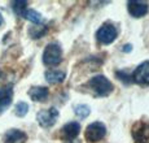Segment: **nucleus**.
I'll return each instance as SVG.
<instances>
[{
	"mask_svg": "<svg viewBox=\"0 0 149 143\" xmlns=\"http://www.w3.org/2000/svg\"><path fill=\"white\" fill-rule=\"evenodd\" d=\"M26 134L21 130H17V129H12L5 134V141L4 143H25L26 141Z\"/></svg>",
	"mask_w": 149,
	"mask_h": 143,
	"instance_id": "obj_11",
	"label": "nucleus"
},
{
	"mask_svg": "<svg viewBox=\"0 0 149 143\" xmlns=\"http://www.w3.org/2000/svg\"><path fill=\"white\" fill-rule=\"evenodd\" d=\"M132 137L135 143H149V124L137 122L132 129Z\"/></svg>",
	"mask_w": 149,
	"mask_h": 143,
	"instance_id": "obj_6",
	"label": "nucleus"
},
{
	"mask_svg": "<svg viewBox=\"0 0 149 143\" xmlns=\"http://www.w3.org/2000/svg\"><path fill=\"white\" fill-rule=\"evenodd\" d=\"M38 118V122L40 124V126L43 128H49L56 122V120L58 118V111L56 108H49V109L45 111H40L36 116Z\"/></svg>",
	"mask_w": 149,
	"mask_h": 143,
	"instance_id": "obj_5",
	"label": "nucleus"
},
{
	"mask_svg": "<svg viewBox=\"0 0 149 143\" xmlns=\"http://www.w3.org/2000/svg\"><path fill=\"white\" fill-rule=\"evenodd\" d=\"M27 5V1H24V0H18V1H13L12 3V8L13 11L16 12V14H18V16H24L25 11L27 9L26 8Z\"/></svg>",
	"mask_w": 149,
	"mask_h": 143,
	"instance_id": "obj_15",
	"label": "nucleus"
},
{
	"mask_svg": "<svg viewBox=\"0 0 149 143\" xmlns=\"http://www.w3.org/2000/svg\"><path fill=\"white\" fill-rule=\"evenodd\" d=\"M90 112H91V109L87 107V105H84V104L77 105V107H75V113H77V116H79L81 118H86V117L90 114Z\"/></svg>",
	"mask_w": 149,
	"mask_h": 143,
	"instance_id": "obj_18",
	"label": "nucleus"
},
{
	"mask_svg": "<svg viewBox=\"0 0 149 143\" xmlns=\"http://www.w3.org/2000/svg\"><path fill=\"white\" fill-rule=\"evenodd\" d=\"M132 78L137 85L149 86V61L143 62L136 68L132 74Z\"/></svg>",
	"mask_w": 149,
	"mask_h": 143,
	"instance_id": "obj_7",
	"label": "nucleus"
},
{
	"mask_svg": "<svg viewBox=\"0 0 149 143\" xmlns=\"http://www.w3.org/2000/svg\"><path fill=\"white\" fill-rule=\"evenodd\" d=\"M27 111H29V105H27V103H25V102L17 103L16 108H14V113L18 117H24L25 114L27 113Z\"/></svg>",
	"mask_w": 149,
	"mask_h": 143,
	"instance_id": "obj_17",
	"label": "nucleus"
},
{
	"mask_svg": "<svg viewBox=\"0 0 149 143\" xmlns=\"http://www.w3.org/2000/svg\"><path fill=\"white\" fill-rule=\"evenodd\" d=\"M62 51L61 47L56 43H51L45 47L44 53H43V61L45 65H57L61 62Z\"/></svg>",
	"mask_w": 149,
	"mask_h": 143,
	"instance_id": "obj_2",
	"label": "nucleus"
},
{
	"mask_svg": "<svg viewBox=\"0 0 149 143\" xmlns=\"http://www.w3.org/2000/svg\"><path fill=\"white\" fill-rule=\"evenodd\" d=\"M0 78H1V70H0Z\"/></svg>",
	"mask_w": 149,
	"mask_h": 143,
	"instance_id": "obj_20",
	"label": "nucleus"
},
{
	"mask_svg": "<svg viewBox=\"0 0 149 143\" xmlns=\"http://www.w3.org/2000/svg\"><path fill=\"white\" fill-rule=\"evenodd\" d=\"M45 30H47V27L43 26V25H35L34 27L30 29V35L33 38H40L42 35H44Z\"/></svg>",
	"mask_w": 149,
	"mask_h": 143,
	"instance_id": "obj_16",
	"label": "nucleus"
},
{
	"mask_svg": "<svg viewBox=\"0 0 149 143\" xmlns=\"http://www.w3.org/2000/svg\"><path fill=\"white\" fill-rule=\"evenodd\" d=\"M148 4L145 1H137V0H132L128 1V12L132 17H143L148 13Z\"/></svg>",
	"mask_w": 149,
	"mask_h": 143,
	"instance_id": "obj_8",
	"label": "nucleus"
},
{
	"mask_svg": "<svg viewBox=\"0 0 149 143\" xmlns=\"http://www.w3.org/2000/svg\"><path fill=\"white\" fill-rule=\"evenodd\" d=\"M48 94H49L48 88L47 87H42V86L31 87L30 90H29V95H30V98L33 99L34 102H44V100L47 99Z\"/></svg>",
	"mask_w": 149,
	"mask_h": 143,
	"instance_id": "obj_12",
	"label": "nucleus"
},
{
	"mask_svg": "<svg viewBox=\"0 0 149 143\" xmlns=\"http://www.w3.org/2000/svg\"><path fill=\"white\" fill-rule=\"evenodd\" d=\"M79 131H81V126H79L78 122H69V124H66L64 128H62L61 135L64 139L70 141V139H74L78 137Z\"/></svg>",
	"mask_w": 149,
	"mask_h": 143,
	"instance_id": "obj_10",
	"label": "nucleus"
},
{
	"mask_svg": "<svg viewBox=\"0 0 149 143\" xmlns=\"http://www.w3.org/2000/svg\"><path fill=\"white\" fill-rule=\"evenodd\" d=\"M88 86L93 90V93L97 96H107L113 91V85L110 83V81L104 76H95L90 79Z\"/></svg>",
	"mask_w": 149,
	"mask_h": 143,
	"instance_id": "obj_1",
	"label": "nucleus"
},
{
	"mask_svg": "<svg viewBox=\"0 0 149 143\" xmlns=\"http://www.w3.org/2000/svg\"><path fill=\"white\" fill-rule=\"evenodd\" d=\"M45 79L49 83H60L65 79V73L61 70H48L45 72Z\"/></svg>",
	"mask_w": 149,
	"mask_h": 143,
	"instance_id": "obj_13",
	"label": "nucleus"
},
{
	"mask_svg": "<svg viewBox=\"0 0 149 143\" xmlns=\"http://www.w3.org/2000/svg\"><path fill=\"white\" fill-rule=\"evenodd\" d=\"M3 24V17H1V14H0V25Z\"/></svg>",
	"mask_w": 149,
	"mask_h": 143,
	"instance_id": "obj_19",
	"label": "nucleus"
},
{
	"mask_svg": "<svg viewBox=\"0 0 149 143\" xmlns=\"http://www.w3.org/2000/svg\"><path fill=\"white\" fill-rule=\"evenodd\" d=\"M117 38V29L111 24H105L97 30V39L102 44H109Z\"/></svg>",
	"mask_w": 149,
	"mask_h": 143,
	"instance_id": "obj_4",
	"label": "nucleus"
},
{
	"mask_svg": "<svg viewBox=\"0 0 149 143\" xmlns=\"http://www.w3.org/2000/svg\"><path fill=\"white\" fill-rule=\"evenodd\" d=\"M107 134V128L102 122H92L86 129V139L88 142H97L102 139Z\"/></svg>",
	"mask_w": 149,
	"mask_h": 143,
	"instance_id": "obj_3",
	"label": "nucleus"
},
{
	"mask_svg": "<svg viewBox=\"0 0 149 143\" xmlns=\"http://www.w3.org/2000/svg\"><path fill=\"white\" fill-rule=\"evenodd\" d=\"M12 98H13V88L10 85L5 86V87H3L0 90V114L10 105Z\"/></svg>",
	"mask_w": 149,
	"mask_h": 143,
	"instance_id": "obj_9",
	"label": "nucleus"
},
{
	"mask_svg": "<svg viewBox=\"0 0 149 143\" xmlns=\"http://www.w3.org/2000/svg\"><path fill=\"white\" fill-rule=\"evenodd\" d=\"M22 17H24V18H26V20H29V21L34 22V24H38V22L42 21V16L36 12V11H34V9H26Z\"/></svg>",
	"mask_w": 149,
	"mask_h": 143,
	"instance_id": "obj_14",
	"label": "nucleus"
}]
</instances>
